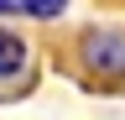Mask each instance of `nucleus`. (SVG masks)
I'll return each instance as SVG.
<instances>
[{"mask_svg": "<svg viewBox=\"0 0 125 120\" xmlns=\"http://www.w3.org/2000/svg\"><path fill=\"white\" fill-rule=\"evenodd\" d=\"M21 5L31 11V16H62V5H68V0H21Z\"/></svg>", "mask_w": 125, "mask_h": 120, "instance_id": "obj_3", "label": "nucleus"}, {"mask_svg": "<svg viewBox=\"0 0 125 120\" xmlns=\"http://www.w3.org/2000/svg\"><path fill=\"white\" fill-rule=\"evenodd\" d=\"M26 68V42L16 32H0V78H16Z\"/></svg>", "mask_w": 125, "mask_h": 120, "instance_id": "obj_2", "label": "nucleus"}, {"mask_svg": "<svg viewBox=\"0 0 125 120\" xmlns=\"http://www.w3.org/2000/svg\"><path fill=\"white\" fill-rule=\"evenodd\" d=\"M83 63L94 73L125 78V32H89L83 37Z\"/></svg>", "mask_w": 125, "mask_h": 120, "instance_id": "obj_1", "label": "nucleus"}, {"mask_svg": "<svg viewBox=\"0 0 125 120\" xmlns=\"http://www.w3.org/2000/svg\"><path fill=\"white\" fill-rule=\"evenodd\" d=\"M10 5H16V0H0V11H10Z\"/></svg>", "mask_w": 125, "mask_h": 120, "instance_id": "obj_4", "label": "nucleus"}]
</instances>
